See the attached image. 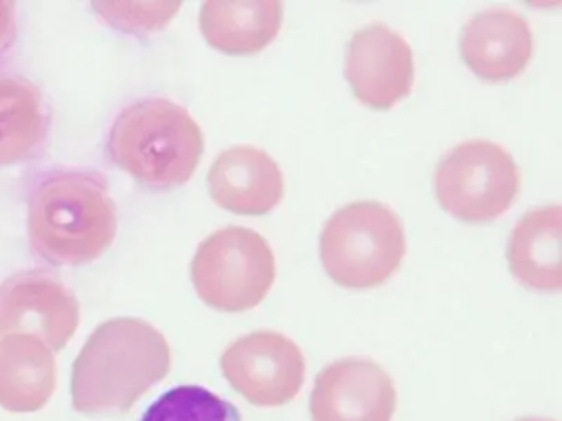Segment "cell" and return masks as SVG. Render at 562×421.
<instances>
[{"mask_svg": "<svg viewBox=\"0 0 562 421\" xmlns=\"http://www.w3.org/2000/svg\"><path fill=\"white\" fill-rule=\"evenodd\" d=\"M172 352L162 332L137 318H116L94 329L74 364L75 410L117 413L169 375Z\"/></svg>", "mask_w": 562, "mask_h": 421, "instance_id": "cell-1", "label": "cell"}, {"mask_svg": "<svg viewBox=\"0 0 562 421\" xmlns=\"http://www.w3.org/2000/svg\"><path fill=\"white\" fill-rule=\"evenodd\" d=\"M116 204L97 171L57 170L29 197V236L48 263L77 266L100 259L116 237Z\"/></svg>", "mask_w": 562, "mask_h": 421, "instance_id": "cell-2", "label": "cell"}, {"mask_svg": "<svg viewBox=\"0 0 562 421\" xmlns=\"http://www.w3.org/2000/svg\"><path fill=\"white\" fill-rule=\"evenodd\" d=\"M203 148L202 128L190 112L160 98L127 105L114 118L108 138L111 161L157 190L186 184L199 167Z\"/></svg>", "mask_w": 562, "mask_h": 421, "instance_id": "cell-3", "label": "cell"}, {"mask_svg": "<svg viewBox=\"0 0 562 421\" xmlns=\"http://www.w3.org/2000/svg\"><path fill=\"white\" fill-rule=\"evenodd\" d=\"M406 237L400 216L378 201H358L325 224L321 257L325 272L345 288L383 285L400 269Z\"/></svg>", "mask_w": 562, "mask_h": 421, "instance_id": "cell-4", "label": "cell"}, {"mask_svg": "<svg viewBox=\"0 0 562 421\" xmlns=\"http://www.w3.org/2000/svg\"><path fill=\"white\" fill-rule=\"evenodd\" d=\"M276 278V257L268 240L248 227L229 226L203 240L192 262L200 298L220 311L256 308Z\"/></svg>", "mask_w": 562, "mask_h": 421, "instance_id": "cell-5", "label": "cell"}, {"mask_svg": "<svg viewBox=\"0 0 562 421\" xmlns=\"http://www.w3.org/2000/svg\"><path fill=\"white\" fill-rule=\"evenodd\" d=\"M521 174L512 153L495 141H463L443 155L436 168L440 206L465 223L502 216L519 193Z\"/></svg>", "mask_w": 562, "mask_h": 421, "instance_id": "cell-6", "label": "cell"}, {"mask_svg": "<svg viewBox=\"0 0 562 421\" xmlns=\"http://www.w3.org/2000/svg\"><path fill=\"white\" fill-rule=\"evenodd\" d=\"M302 349L288 335L256 331L236 339L222 355L226 380L256 407H282L297 397L305 382Z\"/></svg>", "mask_w": 562, "mask_h": 421, "instance_id": "cell-7", "label": "cell"}, {"mask_svg": "<svg viewBox=\"0 0 562 421\" xmlns=\"http://www.w3.org/2000/svg\"><path fill=\"white\" fill-rule=\"evenodd\" d=\"M80 325V303L52 273L31 270L0 285V335L31 334L55 351L68 344Z\"/></svg>", "mask_w": 562, "mask_h": 421, "instance_id": "cell-8", "label": "cell"}, {"mask_svg": "<svg viewBox=\"0 0 562 421\" xmlns=\"http://www.w3.org/2000/svg\"><path fill=\"white\" fill-rule=\"evenodd\" d=\"M345 78L364 105L386 111L413 89V49L401 33L371 23L348 42Z\"/></svg>", "mask_w": 562, "mask_h": 421, "instance_id": "cell-9", "label": "cell"}, {"mask_svg": "<svg viewBox=\"0 0 562 421\" xmlns=\"http://www.w3.org/2000/svg\"><path fill=\"white\" fill-rule=\"evenodd\" d=\"M397 390L391 375L371 359L347 357L315 378L312 421H391Z\"/></svg>", "mask_w": 562, "mask_h": 421, "instance_id": "cell-10", "label": "cell"}, {"mask_svg": "<svg viewBox=\"0 0 562 421\" xmlns=\"http://www.w3.org/2000/svg\"><path fill=\"white\" fill-rule=\"evenodd\" d=\"M460 52L463 61L479 78L508 81L531 59V26L515 10H485L463 25Z\"/></svg>", "mask_w": 562, "mask_h": 421, "instance_id": "cell-11", "label": "cell"}, {"mask_svg": "<svg viewBox=\"0 0 562 421\" xmlns=\"http://www.w3.org/2000/svg\"><path fill=\"white\" fill-rule=\"evenodd\" d=\"M210 194L223 209L246 216L271 213L284 197V177L271 155L251 145L223 151L209 173Z\"/></svg>", "mask_w": 562, "mask_h": 421, "instance_id": "cell-12", "label": "cell"}, {"mask_svg": "<svg viewBox=\"0 0 562 421\" xmlns=\"http://www.w3.org/2000/svg\"><path fill=\"white\" fill-rule=\"evenodd\" d=\"M509 269L526 288L559 292L561 275V206L535 207L516 223L508 242Z\"/></svg>", "mask_w": 562, "mask_h": 421, "instance_id": "cell-13", "label": "cell"}, {"mask_svg": "<svg viewBox=\"0 0 562 421\" xmlns=\"http://www.w3.org/2000/svg\"><path fill=\"white\" fill-rule=\"evenodd\" d=\"M57 387L50 348L31 334L0 339V407L15 413L41 410Z\"/></svg>", "mask_w": 562, "mask_h": 421, "instance_id": "cell-14", "label": "cell"}, {"mask_svg": "<svg viewBox=\"0 0 562 421\" xmlns=\"http://www.w3.org/2000/svg\"><path fill=\"white\" fill-rule=\"evenodd\" d=\"M284 16L282 2H206L200 29L213 48L228 55H252L278 36Z\"/></svg>", "mask_w": 562, "mask_h": 421, "instance_id": "cell-15", "label": "cell"}, {"mask_svg": "<svg viewBox=\"0 0 562 421\" xmlns=\"http://www.w3.org/2000/svg\"><path fill=\"white\" fill-rule=\"evenodd\" d=\"M47 130L41 89L21 76H0V167L34 157Z\"/></svg>", "mask_w": 562, "mask_h": 421, "instance_id": "cell-16", "label": "cell"}, {"mask_svg": "<svg viewBox=\"0 0 562 421\" xmlns=\"http://www.w3.org/2000/svg\"><path fill=\"white\" fill-rule=\"evenodd\" d=\"M140 421H243L238 408L200 385H180L160 395Z\"/></svg>", "mask_w": 562, "mask_h": 421, "instance_id": "cell-17", "label": "cell"}, {"mask_svg": "<svg viewBox=\"0 0 562 421\" xmlns=\"http://www.w3.org/2000/svg\"><path fill=\"white\" fill-rule=\"evenodd\" d=\"M93 7L116 29L126 30V32H137V30L150 32V30L162 29L164 23L176 15L180 5L144 3L143 12H136V15L130 12L126 3H93Z\"/></svg>", "mask_w": 562, "mask_h": 421, "instance_id": "cell-18", "label": "cell"}, {"mask_svg": "<svg viewBox=\"0 0 562 421\" xmlns=\"http://www.w3.org/2000/svg\"><path fill=\"white\" fill-rule=\"evenodd\" d=\"M18 38L15 3L0 0V58L14 46Z\"/></svg>", "mask_w": 562, "mask_h": 421, "instance_id": "cell-19", "label": "cell"}, {"mask_svg": "<svg viewBox=\"0 0 562 421\" xmlns=\"http://www.w3.org/2000/svg\"><path fill=\"white\" fill-rule=\"evenodd\" d=\"M519 421H552V420H546V418H525V420Z\"/></svg>", "mask_w": 562, "mask_h": 421, "instance_id": "cell-20", "label": "cell"}]
</instances>
